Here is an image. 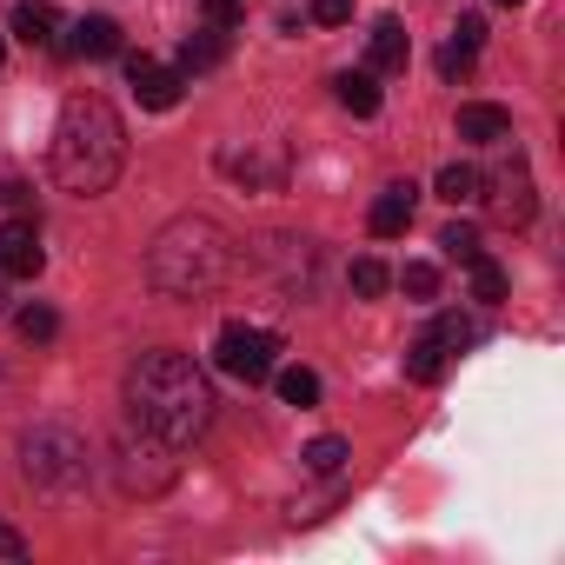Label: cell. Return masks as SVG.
<instances>
[{
  "label": "cell",
  "mask_w": 565,
  "mask_h": 565,
  "mask_svg": "<svg viewBox=\"0 0 565 565\" xmlns=\"http://www.w3.org/2000/svg\"><path fill=\"white\" fill-rule=\"evenodd\" d=\"M213 380L186 360V353H140L134 373H127V413L140 433H153L160 446H193L206 426H213Z\"/></svg>",
  "instance_id": "obj_1"
},
{
  "label": "cell",
  "mask_w": 565,
  "mask_h": 565,
  "mask_svg": "<svg viewBox=\"0 0 565 565\" xmlns=\"http://www.w3.org/2000/svg\"><path fill=\"white\" fill-rule=\"evenodd\" d=\"M233 266H239V246L206 213H186V220L160 226L153 246H147V279H153L167 300H206L213 287H226V279H233Z\"/></svg>",
  "instance_id": "obj_2"
},
{
  "label": "cell",
  "mask_w": 565,
  "mask_h": 565,
  "mask_svg": "<svg viewBox=\"0 0 565 565\" xmlns=\"http://www.w3.org/2000/svg\"><path fill=\"white\" fill-rule=\"evenodd\" d=\"M127 167V127L120 114L100 100V94H74L61 107V127H54V180L81 200L107 193Z\"/></svg>",
  "instance_id": "obj_3"
},
{
  "label": "cell",
  "mask_w": 565,
  "mask_h": 565,
  "mask_svg": "<svg viewBox=\"0 0 565 565\" xmlns=\"http://www.w3.org/2000/svg\"><path fill=\"white\" fill-rule=\"evenodd\" d=\"M21 472L41 492H81L87 472H94V459H87V439L74 426H34L21 439Z\"/></svg>",
  "instance_id": "obj_4"
},
{
  "label": "cell",
  "mask_w": 565,
  "mask_h": 565,
  "mask_svg": "<svg viewBox=\"0 0 565 565\" xmlns=\"http://www.w3.org/2000/svg\"><path fill=\"white\" fill-rule=\"evenodd\" d=\"M279 333H266V327H253V320H233V327H220V340H213V360H220V373L226 380H246V386H266L273 380V366H279Z\"/></svg>",
  "instance_id": "obj_5"
},
{
  "label": "cell",
  "mask_w": 565,
  "mask_h": 565,
  "mask_svg": "<svg viewBox=\"0 0 565 565\" xmlns=\"http://www.w3.org/2000/svg\"><path fill=\"white\" fill-rule=\"evenodd\" d=\"M220 167H226L246 193H279V186H287V173H294V153L279 147V140H246V147L220 153Z\"/></svg>",
  "instance_id": "obj_6"
},
{
  "label": "cell",
  "mask_w": 565,
  "mask_h": 565,
  "mask_svg": "<svg viewBox=\"0 0 565 565\" xmlns=\"http://www.w3.org/2000/svg\"><path fill=\"white\" fill-rule=\"evenodd\" d=\"M127 87H134V100H140V107L173 114V107H180L186 74H180V67H160V61H147V54H134V61H127Z\"/></svg>",
  "instance_id": "obj_7"
},
{
  "label": "cell",
  "mask_w": 565,
  "mask_h": 565,
  "mask_svg": "<svg viewBox=\"0 0 565 565\" xmlns=\"http://www.w3.org/2000/svg\"><path fill=\"white\" fill-rule=\"evenodd\" d=\"M492 193H479V200H492V213L505 220V226H525L532 220V173H525V153L512 147V160L499 167V180H486Z\"/></svg>",
  "instance_id": "obj_8"
},
{
  "label": "cell",
  "mask_w": 565,
  "mask_h": 565,
  "mask_svg": "<svg viewBox=\"0 0 565 565\" xmlns=\"http://www.w3.org/2000/svg\"><path fill=\"white\" fill-rule=\"evenodd\" d=\"M41 266H47V253H41L34 220H8V226H0V273H8V279H34Z\"/></svg>",
  "instance_id": "obj_9"
},
{
  "label": "cell",
  "mask_w": 565,
  "mask_h": 565,
  "mask_svg": "<svg viewBox=\"0 0 565 565\" xmlns=\"http://www.w3.org/2000/svg\"><path fill=\"white\" fill-rule=\"evenodd\" d=\"M413 206H419V186H413V180H393V186L373 200L366 226H373L380 239H393V233H406V226H413Z\"/></svg>",
  "instance_id": "obj_10"
},
{
  "label": "cell",
  "mask_w": 565,
  "mask_h": 565,
  "mask_svg": "<svg viewBox=\"0 0 565 565\" xmlns=\"http://www.w3.org/2000/svg\"><path fill=\"white\" fill-rule=\"evenodd\" d=\"M366 54H373V74H406V61H413V41H406V28L386 14V21H373V34H366Z\"/></svg>",
  "instance_id": "obj_11"
},
{
  "label": "cell",
  "mask_w": 565,
  "mask_h": 565,
  "mask_svg": "<svg viewBox=\"0 0 565 565\" xmlns=\"http://www.w3.org/2000/svg\"><path fill=\"white\" fill-rule=\"evenodd\" d=\"M459 140H472V147H505V140H512V114L472 100V107H459Z\"/></svg>",
  "instance_id": "obj_12"
},
{
  "label": "cell",
  "mask_w": 565,
  "mask_h": 565,
  "mask_svg": "<svg viewBox=\"0 0 565 565\" xmlns=\"http://www.w3.org/2000/svg\"><path fill=\"white\" fill-rule=\"evenodd\" d=\"M259 253H266L279 273H287L294 294H313V239H266Z\"/></svg>",
  "instance_id": "obj_13"
},
{
  "label": "cell",
  "mask_w": 565,
  "mask_h": 565,
  "mask_svg": "<svg viewBox=\"0 0 565 565\" xmlns=\"http://www.w3.org/2000/svg\"><path fill=\"white\" fill-rule=\"evenodd\" d=\"M67 34H74L67 47H74L81 61H114V54H120V28H114L107 14H87V21H74Z\"/></svg>",
  "instance_id": "obj_14"
},
{
  "label": "cell",
  "mask_w": 565,
  "mask_h": 565,
  "mask_svg": "<svg viewBox=\"0 0 565 565\" xmlns=\"http://www.w3.org/2000/svg\"><path fill=\"white\" fill-rule=\"evenodd\" d=\"M226 61V28H200L180 41V74H213Z\"/></svg>",
  "instance_id": "obj_15"
},
{
  "label": "cell",
  "mask_w": 565,
  "mask_h": 565,
  "mask_svg": "<svg viewBox=\"0 0 565 565\" xmlns=\"http://www.w3.org/2000/svg\"><path fill=\"white\" fill-rule=\"evenodd\" d=\"M446 366H452V353H446V347L433 340V327H426V333L406 347V380H419V386H439V380H446Z\"/></svg>",
  "instance_id": "obj_16"
},
{
  "label": "cell",
  "mask_w": 565,
  "mask_h": 565,
  "mask_svg": "<svg viewBox=\"0 0 565 565\" xmlns=\"http://www.w3.org/2000/svg\"><path fill=\"white\" fill-rule=\"evenodd\" d=\"M333 94H340V107H347V114H360V120H373V114H380V74H366V67H360V74H340V81H333Z\"/></svg>",
  "instance_id": "obj_17"
},
{
  "label": "cell",
  "mask_w": 565,
  "mask_h": 565,
  "mask_svg": "<svg viewBox=\"0 0 565 565\" xmlns=\"http://www.w3.org/2000/svg\"><path fill=\"white\" fill-rule=\"evenodd\" d=\"M273 386H279V399H287V406H320V373L313 366H273Z\"/></svg>",
  "instance_id": "obj_18"
},
{
  "label": "cell",
  "mask_w": 565,
  "mask_h": 565,
  "mask_svg": "<svg viewBox=\"0 0 565 565\" xmlns=\"http://www.w3.org/2000/svg\"><path fill=\"white\" fill-rule=\"evenodd\" d=\"M54 8H47V0H21V8H14V34L28 41V47H54Z\"/></svg>",
  "instance_id": "obj_19"
},
{
  "label": "cell",
  "mask_w": 565,
  "mask_h": 565,
  "mask_svg": "<svg viewBox=\"0 0 565 565\" xmlns=\"http://www.w3.org/2000/svg\"><path fill=\"white\" fill-rule=\"evenodd\" d=\"M479 193H486V173H479V167H466V160L439 167V200H452V206H472Z\"/></svg>",
  "instance_id": "obj_20"
},
{
  "label": "cell",
  "mask_w": 565,
  "mask_h": 565,
  "mask_svg": "<svg viewBox=\"0 0 565 565\" xmlns=\"http://www.w3.org/2000/svg\"><path fill=\"white\" fill-rule=\"evenodd\" d=\"M466 273H472V300H479V307H499V300H505V266H499V259L479 253V259H466Z\"/></svg>",
  "instance_id": "obj_21"
},
{
  "label": "cell",
  "mask_w": 565,
  "mask_h": 565,
  "mask_svg": "<svg viewBox=\"0 0 565 565\" xmlns=\"http://www.w3.org/2000/svg\"><path fill=\"white\" fill-rule=\"evenodd\" d=\"M300 459H307V472H320V479H333V472H340V466H347V459H353V446H347V439H333V433H327V439H313V446H307V452H300Z\"/></svg>",
  "instance_id": "obj_22"
},
{
  "label": "cell",
  "mask_w": 565,
  "mask_h": 565,
  "mask_svg": "<svg viewBox=\"0 0 565 565\" xmlns=\"http://www.w3.org/2000/svg\"><path fill=\"white\" fill-rule=\"evenodd\" d=\"M347 287H353L360 300H373V294H386V287H393V273L366 253V259H353V266H347Z\"/></svg>",
  "instance_id": "obj_23"
},
{
  "label": "cell",
  "mask_w": 565,
  "mask_h": 565,
  "mask_svg": "<svg viewBox=\"0 0 565 565\" xmlns=\"http://www.w3.org/2000/svg\"><path fill=\"white\" fill-rule=\"evenodd\" d=\"M14 327H21V340H34V347H47V340L61 333V313L34 300V307H21V313H14Z\"/></svg>",
  "instance_id": "obj_24"
},
{
  "label": "cell",
  "mask_w": 565,
  "mask_h": 565,
  "mask_svg": "<svg viewBox=\"0 0 565 565\" xmlns=\"http://www.w3.org/2000/svg\"><path fill=\"white\" fill-rule=\"evenodd\" d=\"M433 340H439L446 353H466V347L479 340V327H472L466 313H439V320H433Z\"/></svg>",
  "instance_id": "obj_25"
},
{
  "label": "cell",
  "mask_w": 565,
  "mask_h": 565,
  "mask_svg": "<svg viewBox=\"0 0 565 565\" xmlns=\"http://www.w3.org/2000/svg\"><path fill=\"white\" fill-rule=\"evenodd\" d=\"M439 246H446V259H479V226H466V220H452L446 233H439Z\"/></svg>",
  "instance_id": "obj_26"
},
{
  "label": "cell",
  "mask_w": 565,
  "mask_h": 565,
  "mask_svg": "<svg viewBox=\"0 0 565 565\" xmlns=\"http://www.w3.org/2000/svg\"><path fill=\"white\" fill-rule=\"evenodd\" d=\"M399 287H406L413 300H433V294H439V266H426V259H406V273H399Z\"/></svg>",
  "instance_id": "obj_27"
},
{
  "label": "cell",
  "mask_w": 565,
  "mask_h": 565,
  "mask_svg": "<svg viewBox=\"0 0 565 565\" xmlns=\"http://www.w3.org/2000/svg\"><path fill=\"white\" fill-rule=\"evenodd\" d=\"M313 21L320 28H347L353 21V0H313Z\"/></svg>",
  "instance_id": "obj_28"
},
{
  "label": "cell",
  "mask_w": 565,
  "mask_h": 565,
  "mask_svg": "<svg viewBox=\"0 0 565 565\" xmlns=\"http://www.w3.org/2000/svg\"><path fill=\"white\" fill-rule=\"evenodd\" d=\"M479 41H486V21H479V14H466V21L452 28V47H466V54H479Z\"/></svg>",
  "instance_id": "obj_29"
},
{
  "label": "cell",
  "mask_w": 565,
  "mask_h": 565,
  "mask_svg": "<svg viewBox=\"0 0 565 565\" xmlns=\"http://www.w3.org/2000/svg\"><path fill=\"white\" fill-rule=\"evenodd\" d=\"M206 21H213V28H239L246 8H239V0H206Z\"/></svg>",
  "instance_id": "obj_30"
},
{
  "label": "cell",
  "mask_w": 565,
  "mask_h": 565,
  "mask_svg": "<svg viewBox=\"0 0 565 565\" xmlns=\"http://www.w3.org/2000/svg\"><path fill=\"white\" fill-rule=\"evenodd\" d=\"M439 74H446V81H466V74H472V54H466V47H446V54H439Z\"/></svg>",
  "instance_id": "obj_31"
},
{
  "label": "cell",
  "mask_w": 565,
  "mask_h": 565,
  "mask_svg": "<svg viewBox=\"0 0 565 565\" xmlns=\"http://www.w3.org/2000/svg\"><path fill=\"white\" fill-rule=\"evenodd\" d=\"M0 558H28V539H21L8 519H0Z\"/></svg>",
  "instance_id": "obj_32"
},
{
  "label": "cell",
  "mask_w": 565,
  "mask_h": 565,
  "mask_svg": "<svg viewBox=\"0 0 565 565\" xmlns=\"http://www.w3.org/2000/svg\"><path fill=\"white\" fill-rule=\"evenodd\" d=\"M0 200H8V206H28V200H34V193H28V186H21V180H0Z\"/></svg>",
  "instance_id": "obj_33"
},
{
  "label": "cell",
  "mask_w": 565,
  "mask_h": 565,
  "mask_svg": "<svg viewBox=\"0 0 565 565\" xmlns=\"http://www.w3.org/2000/svg\"><path fill=\"white\" fill-rule=\"evenodd\" d=\"M0 313H8V273H0Z\"/></svg>",
  "instance_id": "obj_34"
},
{
  "label": "cell",
  "mask_w": 565,
  "mask_h": 565,
  "mask_svg": "<svg viewBox=\"0 0 565 565\" xmlns=\"http://www.w3.org/2000/svg\"><path fill=\"white\" fill-rule=\"evenodd\" d=\"M499 8H525V0H499Z\"/></svg>",
  "instance_id": "obj_35"
},
{
  "label": "cell",
  "mask_w": 565,
  "mask_h": 565,
  "mask_svg": "<svg viewBox=\"0 0 565 565\" xmlns=\"http://www.w3.org/2000/svg\"><path fill=\"white\" fill-rule=\"evenodd\" d=\"M0 61H8V41H0Z\"/></svg>",
  "instance_id": "obj_36"
}]
</instances>
